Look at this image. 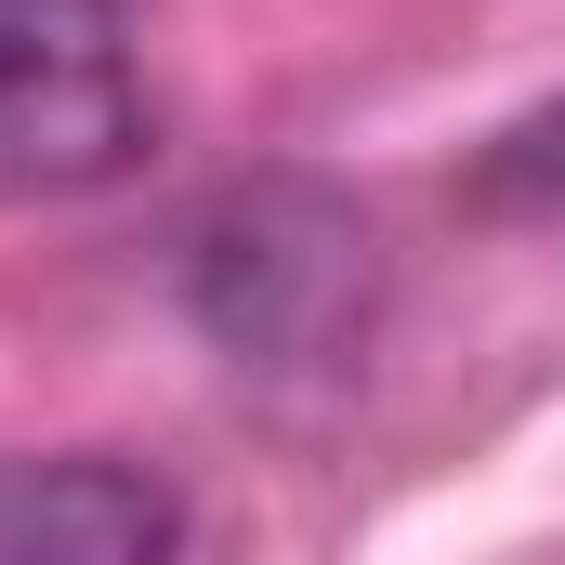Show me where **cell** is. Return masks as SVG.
Masks as SVG:
<instances>
[{"label": "cell", "instance_id": "2", "mask_svg": "<svg viewBox=\"0 0 565 565\" xmlns=\"http://www.w3.org/2000/svg\"><path fill=\"white\" fill-rule=\"evenodd\" d=\"M145 145L132 0H0V198L119 184Z\"/></svg>", "mask_w": 565, "mask_h": 565}, {"label": "cell", "instance_id": "4", "mask_svg": "<svg viewBox=\"0 0 565 565\" xmlns=\"http://www.w3.org/2000/svg\"><path fill=\"white\" fill-rule=\"evenodd\" d=\"M487 198H565V119H526V132L487 158Z\"/></svg>", "mask_w": 565, "mask_h": 565}, {"label": "cell", "instance_id": "1", "mask_svg": "<svg viewBox=\"0 0 565 565\" xmlns=\"http://www.w3.org/2000/svg\"><path fill=\"white\" fill-rule=\"evenodd\" d=\"M369 289H382L369 211L302 184V171L237 184L184 224V302L237 369H342L369 329Z\"/></svg>", "mask_w": 565, "mask_h": 565}, {"label": "cell", "instance_id": "3", "mask_svg": "<svg viewBox=\"0 0 565 565\" xmlns=\"http://www.w3.org/2000/svg\"><path fill=\"white\" fill-rule=\"evenodd\" d=\"M171 553H184L171 473H145L119 447L0 460V565H171Z\"/></svg>", "mask_w": 565, "mask_h": 565}]
</instances>
